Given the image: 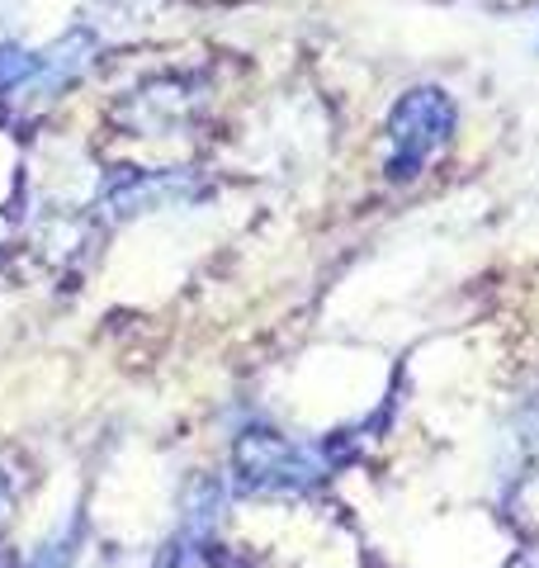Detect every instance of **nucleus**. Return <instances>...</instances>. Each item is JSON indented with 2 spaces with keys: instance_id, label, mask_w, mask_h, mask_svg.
Wrapping results in <instances>:
<instances>
[{
  "instance_id": "1",
  "label": "nucleus",
  "mask_w": 539,
  "mask_h": 568,
  "mask_svg": "<svg viewBox=\"0 0 539 568\" xmlns=\"http://www.w3.org/2000/svg\"><path fill=\"white\" fill-rule=\"evenodd\" d=\"M445 123H449V100L440 91H411L398 104V114H393V129H398V138L407 142V166L440 138Z\"/></svg>"
}]
</instances>
